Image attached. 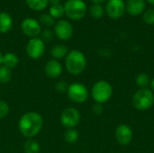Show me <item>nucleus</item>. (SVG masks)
<instances>
[{"mask_svg": "<svg viewBox=\"0 0 154 153\" xmlns=\"http://www.w3.org/2000/svg\"><path fill=\"white\" fill-rule=\"evenodd\" d=\"M43 127V118L36 112H27L23 114L18 122L20 133L28 139H32L42 131Z\"/></svg>", "mask_w": 154, "mask_h": 153, "instance_id": "nucleus-1", "label": "nucleus"}, {"mask_svg": "<svg viewBox=\"0 0 154 153\" xmlns=\"http://www.w3.org/2000/svg\"><path fill=\"white\" fill-rule=\"evenodd\" d=\"M86 66L87 59L82 51L79 50L69 51L65 58V68L69 74L79 76L85 70Z\"/></svg>", "mask_w": 154, "mask_h": 153, "instance_id": "nucleus-2", "label": "nucleus"}, {"mask_svg": "<svg viewBox=\"0 0 154 153\" xmlns=\"http://www.w3.org/2000/svg\"><path fill=\"white\" fill-rule=\"evenodd\" d=\"M65 14L73 21L81 20L87 14V5L83 0H68L64 5Z\"/></svg>", "mask_w": 154, "mask_h": 153, "instance_id": "nucleus-3", "label": "nucleus"}, {"mask_svg": "<svg viewBox=\"0 0 154 153\" xmlns=\"http://www.w3.org/2000/svg\"><path fill=\"white\" fill-rule=\"evenodd\" d=\"M113 95V87L112 86L105 81L100 80L97 81L91 89V96L96 101V103L103 104L107 102Z\"/></svg>", "mask_w": 154, "mask_h": 153, "instance_id": "nucleus-4", "label": "nucleus"}, {"mask_svg": "<svg viewBox=\"0 0 154 153\" xmlns=\"http://www.w3.org/2000/svg\"><path fill=\"white\" fill-rule=\"evenodd\" d=\"M154 104L153 93L148 88H141L133 97V106L141 111L150 109Z\"/></svg>", "mask_w": 154, "mask_h": 153, "instance_id": "nucleus-5", "label": "nucleus"}, {"mask_svg": "<svg viewBox=\"0 0 154 153\" xmlns=\"http://www.w3.org/2000/svg\"><path fill=\"white\" fill-rule=\"evenodd\" d=\"M67 94L69 98L76 104H82L86 102L89 96L87 87L78 82L69 85Z\"/></svg>", "mask_w": 154, "mask_h": 153, "instance_id": "nucleus-6", "label": "nucleus"}, {"mask_svg": "<svg viewBox=\"0 0 154 153\" xmlns=\"http://www.w3.org/2000/svg\"><path fill=\"white\" fill-rule=\"evenodd\" d=\"M80 113L75 107H67L65 108L60 116V124L63 127L67 129L75 128L80 122Z\"/></svg>", "mask_w": 154, "mask_h": 153, "instance_id": "nucleus-7", "label": "nucleus"}, {"mask_svg": "<svg viewBox=\"0 0 154 153\" xmlns=\"http://www.w3.org/2000/svg\"><path fill=\"white\" fill-rule=\"evenodd\" d=\"M26 55L32 60H39L41 59L45 52V43L44 41L39 38H31L25 46Z\"/></svg>", "mask_w": 154, "mask_h": 153, "instance_id": "nucleus-8", "label": "nucleus"}, {"mask_svg": "<svg viewBox=\"0 0 154 153\" xmlns=\"http://www.w3.org/2000/svg\"><path fill=\"white\" fill-rule=\"evenodd\" d=\"M21 30L25 36L29 38H36L42 32V25L36 19L27 17L21 23Z\"/></svg>", "mask_w": 154, "mask_h": 153, "instance_id": "nucleus-9", "label": "nucleus"}, {"mask_svg": "<svg viewBox=\"0 0 154 153\" xmlns=\"http://www.w3.org/2000/svg\"><path fill=\"white\" fill-rule=\"evenodd\" d=\"M73 26L72 24L64 19H60L55 23L53 26V32L60 41H68L73 35Z\"/></svg>", "mask_w": 154, "mask_h": 153, "instance_id": "nucleus-10", "label": "nucleus"}, {"mask_svg": "<svg viewBox=\"0 0 154 153\" xmlns=\"http://www.w3.org/2000/svg\"><path fill=\"white\" fill-rule=\"evenodd\" d=\"M125 12L124 0H108L106 5V13L112 19L121 18Z\"/></svg>", "mask_w": 154, "mask_h": 153, "instance_id": "nucleus-11", "label": "nucleus"}, {"mask_svg": "<svg viewBox=\"0 0 154 153\" xmlns=\"http://www.w3.org/2000/svg\"><path fill=\"white\" fill-rule=\"evenodd\" d=\"M116 142L121 145H127L133 140V131L125 124L119 125L116 130Z\"/></svg>", "mask_w": 154, "mask_h": 153, "instance_id": "nucleus-12", "label": "nucleus"}, {"mask_svg": "<svg viewBox=\"0 0 154 153\" xmlns=\"http://www.w3.org/2000/svg\"><path fill=\"white\" fill-rule=\"evenodd\" d=\"M63 71L62 66L59 60H50L47 61L44 67L45 75L50 78H58Z\"/></svg>", "mask_w": 154, "mask_h": 153, "instance_id": "nucleus-13", "label": "nucleus"}, {"mask_svg": "<svg viewBox=\"0 0 154 153\" xmlns=\"http://www.w3.org/2000/svg\"><path fill=\"white\" fill-rule=\"evenodd\" d=\"M145 8V0H127L125 9L130 15L137 16L141 14Z\"/></svg>", "mask_w": 154, "mask_h": 153, "instance_id": "nucleus-14", "label": "nucleus"}, {"mask_svg": "<svg viewBox=\"0 0 154 153\" xmlns=\"http://www.w3.org/2000/svg\"><path fill=\"white\" fill-rule=\"evenodd\" d=\"M13 27V19L6 12H0V33L8 32Z\"/></svg>", "mask_w": 154, "mask_h": 153, "instance_id": "nucleus-15", "label": "nucleus"}, {"mask_svg": "<svg viewBox=\"0 0 154 153\" xmlns=\"http://www.w3.org/2000/svg\"><path fill=\"white\" fill-rule=\"evenodd\" d=\"M68 53H69L68 47L63 44H56L51 50V56L53 58V60H60L61 59L66 58Z\"/></svg>", "mask_w": 154, "mask_h": 153, "instance_id": "nucleus-16", "label": "nucleus"}, {"mask_svg": "<svg viewBox=\"0 0 154 153\" xmlns=\"http://www.w3.org/2000/svg\"><path fill=\"white\" fill-rule=\"evenodd\" d=\"M18 64H19V58L17 57L16 54L13 52H7L5 54H3V63H2L3 66L10 69H13L16 68Z\"/></svg>", "mask_w": 154, "mask_h": 153, "instance_id": "nucleus-17", "label": "nucleus"}, {"mask_svg": "<svg viewBox=\"0 0 154 153\" xmlns=\"http://www.w3.org/2000/svg\"><path fill=\"white\" fill-rule=\"evenodd\" d=\"M27 6L34 11H42L49 4V0H25Z\"/></svg>", "mask_w": 154, "mask_h": 153, "instance_id": "nucleus-18", "label": "nucleus"}, {"mask_svg": "<svg viewBox=\"0 0 154 153\" xmlns=\"http://www.w3.org/2000/svg\"><path fill=\"white\" fill-rule=\"evenodd\" d=\"M23 151L24 153H39L41 151L40 143L33 139H28L23 145Z\"/></svg>", "mask_w": 154, "mask_h": 153, "instance_id": "nucleus-19", "label": "nucleus"}, {"mask_svg": "<svg viewBox=\"0 0 154 153\" xmlns=\"http://www.w3.org/2000/svg\"><path fill=\"white\" fill-rule=\"evenodd\" d=\"M49 14L54 19H60L65 14L64 5H62L61 4L51 5L49 9Z\"/></svg>", "mask_w": 154, "mask_h": 153, "instance_id": "nucleus-20", "label": "nucleus"}, {"mask_svg": "<svg viewBox=\"0 0 154 153\" xmlns=\"http://www.w3.org/2000/svg\"><path fill=\"white\" fill-rule=\"evenodd\" d=\"M64 137V141L69 143V144H72L75 143L78 139H79V133L77 130H75L74 128L71 129H67L63 134Z\"/></svg>", "mask_w": 154, "mask_h": 153, "instance_id": "nucleus-21", "label": "nucleus"}, {"mask_svg": "<svg viewBox=\"0 0 154 153\" xmlns=\"http://www.w3.org/2000/svg\"><path fill=\"white\" fill-rule=\"evenodd\" d=\"M12 77H13L12 69L2 65L0 67V83L7 84L12 79Z\"/></svg>", "mask_w": 154, "mask_h": 153, "instance_id": "nucleus-22", "label": "nucleus"}, {"mask_svg": "<svg viewBox=\"0 0 154 153\" xmlns=\"http://www.w3.org/2000/svg\"><path fill=\"white\" fill-rule=\"evenodd\" d=\"M90 15L95 19H99L104 15L105 10L100 4H93L89 10Z\"/></svg>", "mask_w": 154, "mask_h": 153, "instance_id": "nucleus-23", "label": "nucleus"}, {"mask_svg": "<svg viewBox=\"0 0 154 153\" xmlns=\"http://www.w3.org/2000/svg\"><path fill=\"white\" fill-rule=\"evenodd\" d=\"M39 23L41 25H43L47 28L54 26L55 24V19L52 18L49 14H43L39 18Z\"/></svg>", "mask_w": 154, "mask_h": 153, "instance_id": "nucleus-24", "label": "nucleus"}, {"mask_svg": "<svg viewBox=\"0 0 154 153\" xmlns=\"http://www.w3.org/2000/svg\"><path fill=\"white\" fill-rule=\"evenodd\" d=\"M150 83V78L149 76L145 73H140L137 78H136V84L138 87H142V88H145L148 84Z\"/></svg>", "mask_w": 154, "mask_h": 153, "instance_id": "nucleus-25", "label": "nucleus"}, {"mask_svg": "<svg viewBox=\"0 0 154 153\" xmlns=\"http://www.w3.org/2000/svg\"><path fill=\"white\" fill-rule=\"evenodd\" d=\"M9 112H10V107L8 104L4 100H0V119L6 117Z\"/></svg>", "mask_w": 154, "mask_h": 153, "instance_id": "nucleus-26", "label": "nucleus"}, {"mask_svg": "<svg viewBox=\"0 0 154 153\" xmlns=\"http://www.w3.org/2000/svg\"><path fill=\"white\" fill-rule=\"evenodd\" d=\"M143 19L147 24H154V9H149L145 11Z\"/></svg>", "mask_w": 154, "mask_h": 153, "instance_id": "nucleus-27", "label": "nucleus"}, {"mask_svg": "<svg viewBox=\"0 0 154 153\" xmlns=\"http://www.w3.org/2000/svg\"><path fill=\"white\" fill-rule=\"evenodd\" d=\"M54 87H55V90L56 91H58L60 93H65L68 90L69 85H68L67 82H65L63 80H60V81H58V82L55 83Z\"/></svg>", "mask_w": 154, "mask_h": 153, "instance_id": "nucleus-28", "label": "nucleus"}, {"mask_svg": "<svg viewBox=\"0 0 154 153\" xmlns=\"http://www.w3.org/2000/svg\"><path fill=\"white\" fill-rule=\"evenodd\" d=\"M41 39L43 41H50L51 40L53 39V35H54V32H51V30L49 29H45L43 32H41Z\"/></svg>", "mask_w": 154, "mask_h": 153, "instance_id": "nucleus-29", "label": "nucleus"}, {"mask_svg": "<svg viewBox=\"0 0 154 153\" xmlns=\"http://www.w3.org/2000/svg\"><path fill=\"white\" fill-rule=\"evenodd\" d=\"M103 106H102V104H99V103H96L93 106H92V111L94 114L96 115H101L103 113Z\"/></svg>", "mask_w": 154, "mask_h": 153, "instance_id": "nucleus-30", "label": "nucleus"}, {"mask_svg": "<svg viewBox=\"0 0 154 153\" xmlns=\"http://www.w3.org/2000/svg\"><path fill=\"white\" fill-rule=\"evenodd\" d=\"M60 2H61V0H49V3H51V5H59V4H60Z\"/></svg>", "mask_w": 154, "mask_h": 153, "instance_id": "nucleus-31", "label": "nucleus"}, {"mask_svg": "<svg viewBox=\"0 0 154 153\" xmlns=\"http://www.w3.org/2000/svg\"><path fill=\"white\" fill-rule=\"evenodd\" d=\"M93 4H102L104 3L106 0H90Z\"/></svg>", "mask_w": 154, "mask_h": 153, "instance_id": "nucleus-32", "label": "nucleus"}, {"mask_svg": "<svg viewBox=\"0 0 154 153\" xmlns=\"http://www.w3.org/2000/svg\"><path fill=\"white\" fill-rule=\"evenodd\" d=\"M2 63H3V53L0 51V67L2 66Z\"/></svg>", "mask_w": 154, "mask_h": 153, "instance_id": "nucleus-33", "label": "nucleus"}, {"mask_svg": "<svg viewBox=\"0 0 154 153\" xmlns=\"http://www.w3.org/2000/svg\"><path fill=\"white\" fill-rule=\"evenodd\" d=\"M151 87H152V89L154 91V78L152 80V82H151Z\"/></svg>", "mask_w": 154, "mask_h": 153, "instance_id": "nucleus-34", "label": "nucleus"}, {"mask_svg": "<svg viewBox=\"0 0 154 153\" xmlns=\"http://www.w3.org/2000/svg\"><path fill=\"white\" fill-rule=\"evenodd\" d=\"M149 4H151V5H154V0H146Z\"/></svg>", "mask_w": 154, "mask_h": 153, "instance_id": "nucleus-35", "label": "nucleus"}]
</instances>
